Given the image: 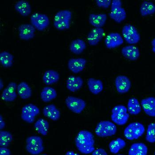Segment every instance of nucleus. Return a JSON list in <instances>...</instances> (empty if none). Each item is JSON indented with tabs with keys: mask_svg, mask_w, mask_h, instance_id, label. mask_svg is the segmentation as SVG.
<instances>
[{
	"mask_svg": "<svg viewBox=\"0 0 155 155\" xmlns=\"http://www.w3.org/2000/svg\"><path fill=\"white\" fill-rule=\"evenodd\" d=\"M75 146L83 154L92 153L95 149V140L93 134L87 130L80 131L75 138Z\"/></svg>",
	"mask_w": 155,
	"mask_h": 155,
	"instance_id": "1",
	"label": "nucleus"
},
{
	"mask_svg": "<svg viewBox=\"0 0 155 155\" xmlns=\"http://www.w3.org/2000/svg\"><path fill=\"white\" fill-rule=\"evenodd\" d=\"M72 12L68 9L59 11L54 16V26L56 29L64 31L69 29L72 19Z\"/></svg>",
	"mask_w": 155,
	"mask_h": 155,
	"instance_id": "2",
	"label": "nucleus"
},
{
	"mask_svg": "<svg viewBox=\"0 0 155 155\" xmlns=\"http://www.w3.org/2000/svg\"><path fill=\"white\" fill-rule=\"evenodd\" d=\"M130 118L127 108L124 105H118L112 110L111 119L115 124L122 126L125 125Z\"/></svg>",
	"mask_w": 155,
	"mask_h": 155,
	"instance_id": "3",
	"label": "nucleus"
},
{
	"mask_svg": "<svg viewBox=\"0 0 155 155\" xmlns=\"http://www.w3.org/2000/svg\"><path fill=\"white\" fill-rule=\"evenodd\" d=\"M117 132V127L112 121L102 120L97 125L95 129L96 135L98 137H107L113 136Z\"/></svg>",
	"mask_w": 155,
	"mask_h": 155,
	"instance_id": "4",
	"label": "nucleus"
},
{
	"mask_svg": "<svg viewBox=\"0 0 155 155\" xmlns=\"http://www.w3.org/2000/svg\"><path fill=\"white\" fill-rule=\"evenodd\" d=\"M26 149L28 153L32 155H38L41 153L45 150L42 138L34 135L27 138Z\"/></svg>",
	"mask_w": 155,
	"mask_h": 155,
	"instance_id": "5",
	"label": "nucleus"
},
{
	"mask_svg": "<svg viewBox=\"0 0 155 155\" xmlns=\"http://www.w3.org/2000/svg\"><path fill=\"white\" fill-rule=\"evenodd\" d=\"M109 16L111 19L117 23L125 21L127 14L125 8L122 7V3L120 0H113L110 6Z\"/></svg>",
	"mask_w": 155,
	"mask_h": 155,
	"instance_id": "6",
	"label": "nucleus"
},
{
	"mask_svg": "<svg viewBox=\"0 0 155 155\" xmlns=\"http://www.w3.org/2000/svg\"><path fill=\"white\" fill-rule=\"evenodd\" d=\"M145 129L142 123L135 122L130 123L124 131V135L128 140L138 139L144 134Z\"/></svg>",
	"mask_w": 155,
	"mask_h": 155,
	"instance_id": "7",
	"label": "nucleus"
},
{
	"mask_svg": "<svg viewBox=\"0 0 155 155\" xmlns=\"http://www.w3.org/2000/svg\"><path fill=\"white\" fill-rule=\"evenodd\" d=\"M122 34L125 41L130 45L137 44L140 40V35L137 29L130 24H128L123 26Z\"/></svg>",
	"mask_w": 155,
	"mask_h": 155,
	"instance_id": "8",
	"label": "nucleus"
},
{
	"mask_svg": "<svg viewBox=\"0 0 155 155\" xmlns=\"http://www.w3.org/2000/svg\"><path fill=\"white\" fill-rule=\"evenodd\" d=\"M40 114V110L38 107L32 103H28L22 108L21 118L26 123L31 124Z\"/></svg>",
	"mask_w": 155,
	"mask_h": 155,
	"instance_id": "9",
	"label": "nucleus"
},
{
	"mask_svg": "<svg viewBox=\"0 0 155 155\" xmlns=\"http://www.w3.org/2000/svg\"><path fill=\"white\" fill-rule=\"evenodd\" d=\"M31 24L39 31H43L47 28L50 24L49 18L44 13L36 12L30 17Z\"/></svg>",
	"mask_w": 155,
	"mask_h": 155,
	"instance_id": "10",
	"label": "nucleus"
},
{
	"mask_svg": "<svg viewBox=\"0 0 155 155\" xmlns=\"http://www.w3.org/2000/svg\"><path fill=\"white\" fill-rule=\"evenodd\" d=\"M65 102L67 107L74 114H81L86 107V101L76 97L68 96Z\"/></svg>",
	"mask_w": 155,
	"mask_h": 155,
	"instance_id": "11",
	"label": "nucleus"
},
{
	"mask_svg": "<svg viewBox=\"0 0 155 155\" xmlns=\"http://www.w3.org/2000/svg\"><path fill=\"white\" fill-rule=\"evenodd\" d=\"M115 85L117 91L120 94L127 93L130 90L132 83L130 78L124 75H120L116 78Z\"/></svg>",
	"mask_w": 155,
	"mask_h": 155,
	"instance_id": "12",
	"label": "nucleus"
},
{
	"mask_svg": "<svg viewBox=\"0 0 155 155\" xmlns=\"http://www.w3.org/2000/svg\"><path fill=\"white\" fill-rule=\"evenodd\" d=\"M124 43L123 36L117 32L108 34L105 39V45L108 49H112L120 46Z\"/></svg>",
	"mask_w": 155,
	"mask_h": 155,
	"instance_id": "13",
	"label": "nucleus"
},
{
	"mask_svg": "<svg viewBox=\"0 0 155 155\" xmlns=\"http://www.w3.org/2000/svg\"><path fill=\"white\" fill-rule=\"evenodd\" d=\"M36 29L30 24H23L18 28L19 36L24 41H29L35 36Z\"/></svg>",
	"mask_w": 155,
	"mask_h": 155,
	"instance_id": "14",
	"label": "nucleus"
},
{
	"mask_svg": "<svg viewBox=\"0 0 155 155\" xmlns=\"http://www.w3.org/2000/svg\"><path fill=\"white\" fill-rule=\"evenodd\" d=\"M17 87L18 85L15 82H11L9 83L2 93V99L6 102L15 101L18 97Z\"/></svg>",
	"mask_w": 155,
	"mask_h": 155,
	"instance_id": "15",
	"label": "nucleus"
},
{
	"mask_svg": "<svg viewBox=\"0 0 155 155\" xmlns=\"http://www.w3.org/2000/svg\"><path fill=\"white\" fill-rule=\"evenodd\" d=\"M105 36V31L102 28H95L89 32L87 36L88 43L91 46L97 45Z\"/></svg>",
	"mask_w": 155,
	"mask_h": 155,
	"instance_id": "16",
	"label": "nucleus"
},
{
	"mask_svg": "<svg viewBox=\"0 0 155 155\" xmlns=\"http://www.w3.org/2000/svg\"><path fill=\"white\" fill-rule=\"evenodd\" d=\"M87 63V60L84 58H72L68 61V68L73 73H79L84 70Z\"/></svg>",
	"mask_w": 155,
	"mask_h": 155,
	"instance_id": "17",
	"label": "nucleus"
},
{
	"mask_svg": "<svg viewBox=\"0 0 155 155\" xmlns=\"http://www.w3.org/2000/svg\"><path fill=\"white\" fill-rule=\"evenodd\" d=\"M121 54L128 60L136 61L140 56V51L137 47L133 45H129L122 48Z\"/></svg>",
	"mask_w": 155,
	"mask_h": 155,
	"instance_id": "18",
	"label": "nucleus"
},
{
	"mask_svg": "<svg viewBox=\"0 0 155 155\" xmlns=\"http://www.w3.org/2000/svg\"><path fill=\"white\" fill-rule=\"evenodd\" d=\"M145 113L151 117H155V97H149L143 98L140 102Z\"/></svg>",
	"mask_w": 155,
	"mask_h": 155,
	"instance_id": "19",
	"label": "nucleus"
},
{
	"mask_svg": "<svg viewBox=\"0 0 155 155\" xmlns=\"http://www.w3.org/2000/svg\"><path fill=\"white\" fill-rule=\"evenodd\" d=\"M84 80L80 76L71 75L66 81V87L72 92L79 91L84 85Z\"/></svg>",
	"mask_w": 155,
	"mask_h": 155,
	"instance_id": "20",
	"label": "nucleus"
},
{
	"mask_svg": "<svg viewBox=\"0 0 155 155\" xmlns=\"http://www.w3.org/2000/svg\"><path fill=\"white\" fill-rule=\"evenodd\" d=\"M107 20V16L105 13H91L89 16V22L95 28L103 27Z\"/></svg>",
	"mask_w": 155,
	"mask_h": 155,
	"instance_id": "21",
	"label": "nucleus"
},
{
	"mask_svg": "<svg viewBox=\"0 0 155 155\" xmlns=\"http://www.w3.org/2000/svg\"><path fill=\"white\" fill-rule=\"evenodd\" d=\"M43 113L46 117L53 121H57L60 119L61 113L54 104L47 105L43 109Z\"/></svg>",
	"mask_w": 155,
	"mask_h": 155,
	"instance_id": "22",
	"label": "nucleus"
},
{
	"mask_svg": "<svg viewBox=\"0 0 155 155\" xmlns=\"http://www.w3.org/2000/svg\"><path fill=\"white\" fill-rule=\"evenodd\" d=\"M14 8L21 16L25 17L30 15L32 8L29 2L24 0L18 1L14 5Z\"/></svg>",
	"mask_w": 155,
	"mask_h": 155,
	"instance_id": "23",
	"label": "nucleus"
},
{
	"mask_svg": "<svg viewBox=\"0 0 155 155\" xmlns=\"http://www.w3.org/2000/svg\"><path fill=\"white\" fill-rule=\"evenodd\" d=\"M87 84L90 91L94 95L99 94L104 89V85L102 81L93 78H91L88 79Z\"/></svg>",
	"mask_w": 155,
	"mask_h": 155,
	"instance_id": "24",
	"label": "nucleus"
},
{
	"mask_svg": "<svg viewBox=\"0 0 155 155\" xmlns=\"http://www.w3.org/2000/svg\"><path fill=\"white\" fill-rule=\"evenodd\" d=\"M60 79V74L54 70H48L45 72L43 76V81L46 85L56 84Z\"/></svg>",
	"mask_w": 155,
	"mask_h": 155,
	"instance_id": "25",
	"label": "nucleus"
},
{
	"mask_svg": "<svg viewBox=\"0 0 155 155\" xmlns=\"http://www.w3.org/2000/svg\"><path fill=\"white\" fill-rule=\"evenodd\" d=\"M87 48L86 42L81 39H76L72 41L70 45L69 49L75 54H82Z\"/></svg>",
	"mask_w": 155,
	"mask_h": 155,
	"instance_id": "26",
	"label": "nucleus"
},
{
	"mask_svg": "<svg viewBox=\"0 0 155 155\" xmlns=\"http://www.w3.org/2000/svg\"><path fill=\"white\" fill-rule=\"evenodd\" d=\"M57 96V91L53 87H46L43 88L41 93V98L45 102H49L56 98Z\"/></svg>",
	"mask_w": 155,
	"mask_h": 155,
	"instance_id": "27",
	"label": "nucleus"
},
{
	"mask_svg": "<svg viewBox=\"0 0 155 155\" xmlns=\"http://www.w3.org/2000/svg\"><path fill=\"white\" fill-rule=\"evenodd\" d=\"M17 92L20 97L23 100L28 99L32 95V90L25 82H21L18 84Z\"/></svg>",
	"mask_w": 155,
	"mask_h": 155,
	"instance_id": "28",
	"label": "nucleus"
},
{
	"mask_svg": "<svg viewBox=\"0 0 155 155\" xmlns=\"http://www.w3.org/2000/svg\"><path fill=\"white\" fill-rule=\"evenodd\" d=\"M127 108L128 113L132 115H137L140 113L142 110L141 104L135 97H131L129 99Z\"/></svg>",
	"mask_w": 155,
	"mask_h": 155,
	"instance_id": "29",
	"label": "nucleus"
},
{
	"mask_svg": "<svg viewBox=\"0 0 155 155\" xmlns=\"http://www.w3.org/2000/svg\"><path fill=\"white\" fill-rule=\"evenodd\" d=\"M148 148L143 143H135L132 144L128 152V155H147Z\"/></svg>",
	"mask_w": 155,
	"mask_h": 155,
	"instance_id": "30",
	"label": "nucleus"
},
{
	"mask_svg": "<svg viewBox=\"0 0 155 155\" xmlns=\"http://www.w3.org/2000/svg\"><path fill=\"white\" fill-rule=\"evenodd\" d=\"M49 126L48 121L43 118H40L36 120L34 125L36 131L44 136H46L48 134Z\"/></svg>",
	"mask_w": 155,
	"mask_h": 155,
	"instance_id": "31",
	"label": "nucleus"
},
{
	"mask_svg": "<svg viewBox=\"0 0 155 155\" xmlns=\"http://www.w3.org/2000/svg\"><path fill=\"white\" fill-rule=\"evenodd\" d=\"M126 142L121 138L112 140L109 144V148L110 152L114 154L118 153L120 150L124 149L126 146Z\"/></svg>",
	"mask_w": 155,
	"mask_h": 155,
	"instance_id": "32",
	"label": "nucleus"
},
{
	"mask_svg": "<svg viewBox=\"0 0 155 155\" xmlns=\"http://www.w3.org/2000/svg\"><path fill=\"white\" fill-rule=\"evenodd\" d=\"M140 12L142 17L153 15L155 13L154 4L150 1H143L140 5Z\"/></svg>",
	"mask_w": 155,
	"mask_h": 155,
	"instance_id": "33",
	"label": "nucleus"
},
{
	"mask_svg": "<svg viewBox=\"0 0 155 155\" xmlns=\"http://www.w3.org/2000/svg\"><path fill=\"white\" fill-rule=\"evenodd\" d=\"M14 56L7 51H3L0 53V63L5 68L12 67L13 64Z\"/></svg>",
	"mask_w": 155,
	"mask_h": 155,
	"instance_id": "34",
	"label": "nucleus"
},
{
	"mask_svg": "<svg viewBox=\"0 0 155 155\" xmlns=\"http://www.w3.org/2000/svg\"><path fill=\"white\" fill-rule=\"evenodd\" d=\"M13 140V136L10 132L5 130L0 131V146L8 148Z\"/></svg>",
	"mask_w": 155,
	"mask_h": 155,
	"instance_id": "35",
	"label": "nucleus"
},
{
	"mask_svg": "<svg viewBox=\"0 0 155 155\" xmlns=\"http://www.w3.org/2000/svg\"><path fill=\"white\" fill-rule=\"evenodd\" d=\"M145 139L150 143L155 142V123L149 124L147 128Z\"/></svg>",
	"mask_w": 155,
	"mask_h": 155,
	"instance_id": "36",
	"label": "nucleus"
},
{
	"mask_svg": "<svg viewBox=\"0 0 155 155\" xmlns=\"http://www.w3.org/2000/svg\"><path fill=\"white\" fill-rule=\"evenodd\" d=\"M96 3L98 7L108 8L111 5L112 1L111 0H97L96 1Z\"/></svg>",
	"mask_w": 155,
	"mask_h": 155,
	"instance_id": "37",
	"label": "nucleus"
},
{
	"mask_svg": "<svg viewBox=\"0 0 155 155\" xmlns=\"http://www.w3.org/2000/svg\"><path fill=\"white\" fill-rule=\"evenodd\" d=\"M91 155H108V154L105 149L99 148L94 150L92 153Z\"/></svg>",
	"mask_w": 155,
	"mask_h": 155,
	"instance_id": "38",
	"label": "nucleus"
},
{
	"mask_svg": "<svg viewBox=\"0 0 155 155\" xmlns=\"http://www.w3.org/2000/svg\"><path fill=\"white\" fill-rule=\"evenodd\" d=\"M0 155H12L10 149L5 147L0 148Z\"/></svg>",
	"mask_w": 155,
	"mask_h": 155,
	"instance_id": "39",
	"label": "nucleus"
},
{
	"mask_svg": "<svg viewBox=\"0 0 155 155\" xmlns=\"http://www.w3.org/2000/svg\"><path fill=\"white\" fill-rule=\"evenodd\" d=\"M5 126H6V123L4 120L2 116L1 115L0 116V129H1V130H3Z\"/></svg>",
	"mask_w": 155,
	"mask_h": 155,
	"instance_id": "40",
	"label": "nucleus"
},
{
	"mask_svg": "<svg viewBox=\"0 0 155 155\" xmlns=\"http://www.w3.org/2000/svg\"><path fill=\"white\" fill-rule=\"evenodd\" d=\"M151 45H152V51L154 53H155V38L152 40V42H151Z\"/></svg>",
	"mask_w": 155,
	"mask_h": 155,
	"instance_id": "41",
	"label": "nucleus"
},
{
	"mask_svg": "<svg viewBox=\"0 0 155 155\" xmlns=\"http://www.w3.org/2000/svg\"><path fill=\"white\" fill-rule=\"evenodd\" d=\"M65 155H79L78 154L74 153L73 151H69L67 152Z\"/></svg>",
	"mask_w": 155,
	"mask_h": 155,
	"instance_id": "42",
	"label": "nucleus"
},
{
	"mask_svg": "<svg viewBox=\"0 0 155 155\" xmlns=\"http://www.w3.org/2000/svg\"><path fill=\"white\" fill-rule=\"evenodd\" d=\"M4 82L3 81L2 79L1 78L0 79V90H2L4 87Z\"/></svg>",
	"mask_w": 155,
	"mask_h": 155,
	"instance_id": "43",
	"label": "nucleus"
},
{
	"mask_svg": "<svg viewBox=\"0 0 155 155\" xmlns=\"http://www.w3.org/2000/svg\"><path fill=\"white\" fill-rule=\"evenodd\" d=\"M40 155H48L46 154H43Z\"/></svg>",
	"mask_w": 155,
	"mask_h": 155,
	"instance_id": "44",
	"label": "nucleus"
},
{
	"mask_svg": "<svg viewBox=\"0 0 155 155\" xmlns=\"http://www.w3.org/2000/svg\"><path fill=\"white\" fill-rule=\"evenodd\" d=\"M117 155H123V154H117Z\"/></svg>",
	"mask_w": 155,
	"mask_h": 155,
	"instance_id": "45",
	"label": "nucleus"
},
{
	"mask_svg": "<svg viewBox=\"0 0 155 155\" xmlns=\"http://www.w3.org/2000/svg\"><path fill=\"white\" fill-rule=\"evenodd\" d=\"M154 155H155V153H154Z\"/></svg>",
	"mask_w": 155,
	"mask_h": 155,
	"instance_id": "46",
	"label": "nucleus"
}]
</instances>
